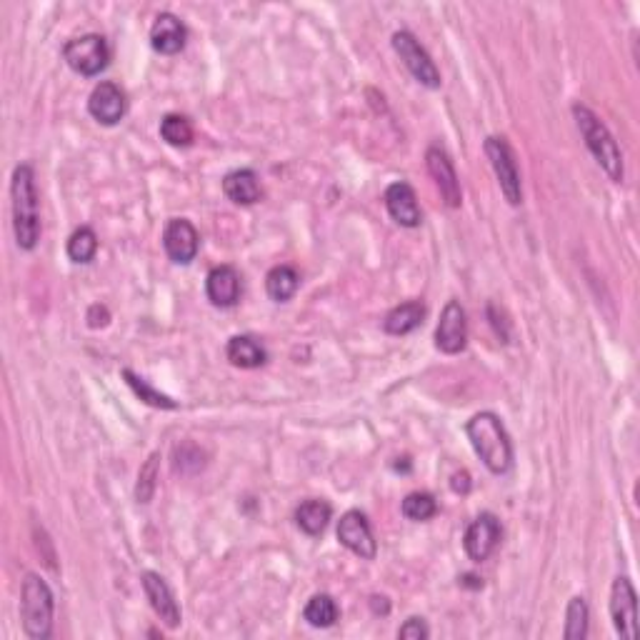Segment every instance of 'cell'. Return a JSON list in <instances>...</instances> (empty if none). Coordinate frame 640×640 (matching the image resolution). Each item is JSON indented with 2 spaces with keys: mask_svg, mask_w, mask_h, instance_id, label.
Returning <instances> with one entry per match:
<instances>
[{
  "mask_svg": "<svg viewBox=\"0 0 640 640\" xmlns=\"http://www.w3.org/2000/svg\"><path fill=\"white\" fill-rule=\"evenodd\" d=\"M465 433H468L470 445L490 473H508L510 463H513V443H510L498 415L490 413V410L475 413L465 425Z\"/></svg>",
  "mask_w": 640,
  "mask_h": 640,
  "instance_id": "cell-1",
  "label": "cell"
},
{
  "mask_svg": "<svg viewBox=\"0 0 640 640\" xmlns=\"http://www.w3.org/2000/svg\"><path fill=\"white\" fill-rule=\"evenodd\" d=\"M13 230L15 243L23 250H33L40 240V210H38V190H35V173L28 163L18 165L13 170Z\"/></svg>",
  "mask_w": 640,
  "mask_h": 640,
  "instance_id": "cell-2",
  "label": "cell"
},
{
  "mask_svg": "<svg viewBox=\"0 0 640 640\" xmlns=\"http://www.w3.org/2000/svg\"><path fill=\"white\" fill-rule=\"evenodd\" d=\"M573 115L575 123H578L580 135L585 138V145H588V150L593 153V158L598 160V165L608 173L610 180L620 183L625 175L623 153H620L618 143L613 140L610 130L605 128L603 120H600L593 110L585 108V105H573Z\"/></svg>",
  "mask_w": 640,
  "mask_h": 640,
  "instance_id": "cell-3",
  "label": "cell"
},
{
  "mask_svg": "<svg viewBox=\"0 0 640 640\" xmlns=\"http://www.w3.org/2000/svg\"><path fill=\"white\" fill-rule=\"evenodd\" d=\"M53 593L40 575L28 573L20 590V615H23L25 635L33 640H45L53 633Z\"/></svg>",
  "mask_w": 640,
  "mask_h": 640,
  "instance_id": "cell-4",
  "label": "cell"
},
{
  "mask_svg": "<svg viewBox=\"0 0 640 640\" xmlns=\"http://www.w3.org/2000/svg\"><path fill=\"white\" fill-rule=\"evenodd\" d=\"M63 58L75 73L93 78V75H98L100 70L108 68L110 48L108 43H105L103 35L88 33V35H80V38L68 40L63 48Z\"/></svg>",
  "mask_w": 640,
  "mask_h": 640,
  "instance_id": "cell-5",
  "label": "cell"
},
{
  "mask_svg": "<svg viewBox=\"0 0 640 640\" xmlns=\"http://www.w3.org/2000/svg\"><path fill=\"white\" fill-rule=\"evenodd\" d=\"M485 155H488L490 165H493L495 178H498V185H500V190H503L505 200H508L510 205L523 203L520 170H518V163H515V155H513V150H510L508 140L498 138V135L488 138L485 140Z\"/></svg>",
  "mask_w": 640,
  "mask_h": 640,
  "instance_id": "cell-6",
  "label": "cell"
},
{
  "mask_svg": "<svg viewBox=\"0 0 640 640\" xmlns=\"http://www.w3.org/2000/svg\"><path fill=\"white\" fill-rule=\"evenodd\" d=\"M393 48L395 53L400 55V60L405 63V68L413 73V78L418 80L420 85H425V88H440L438 68H435L430 55L425 53V48L418 43V38H415L413 33H408V30H398V33L393 35Z\"/></svg>",
  "mask_w": 640,
  "mask_h": 640,
  "instance_id": "cell-7",
  "label": "cell"
},
{
  "mask_svg": "<svg viewBox=\"0 0 640 640\" xmlns=\"http://www.w3.org/2000/svg\"><path fill=\"white\" fill-rule=\"evenodd\" d=\"M500 535H503V528H500V520L495 518L493 513H480L473 523L468 525L463 538V548L468 553L470 560L475 563H483L493 555V550L498 548Z\"/></svg>",
  "mask_w": 640,
  "mask_h": 640,
  "instance_id": "cell-8",
  "label": "cell"
},
{
  "mask_svg": "<svg viewBox=\"0 0 640 640\" xmlns=\"http://www.w3.org/2000/svg\"><path fill=\"white\" fill-rule=\"evenodd\" d=\"M610 618L615 630L623 638L633 640L638 635V603H635V588L628 578H615L610 588Z\"/></svg>",
  "mask_w": 640,
  "mask_h": 640,
  "instance_id": "cell-9",
  "label": "cell"
},
{
  "mask_svg": "<svg viewBox=\"0 0 640 640\" xmlns=\"http://www.w3.org/2000/svg\"><path fill=\"white\" fill-rule=\"evenodd\" d=\"M338 540L350 550V553H355L363 560H373L375 553H378V545H375L368 518H365L360 510H348V513L340 518Z\"/></svg>",
  "mask_w": 640,
  "mask_h": 640,
  "instance_id": "cell-10",
  "label": "cell"
},
{
  "mask_svg": "<svg viewBox=\"0 0 640 640\" xmlns=\"http://www.w3.org/2000/svg\"><path fill=\"white\" fill-rule=\"evenodd\" d=\"M465 340H468V320H465L463 305L458 300H448L435 328V345L443 353L455 355L465 348Z\"/></svg>",
  "mask_w": 640,
  "mask_h": 640,
  "instance_id": "cell-11",
  "label": "cell"
},
{
  "mask_svg": "<svg viewBox=\"0 0 640 640\" xmlns=\"http://www.w3.org/2000/svg\"><path fill=\"white\" fill-rule=\"evenodd\" d=\"M163 248L168 253V258L173 263L180 265H188L190 260L198 255L200 248V235L198 230L193 228V223L185 218H175L165 225V233H163Z\"/></svg>",
  "mask_w": 640,
  "mask_h": 640,
  "instance_id": "cell-12",
  "label": "cell"
},
{
  "mask_svg": "<svg viewBox=\"0 0 640 640\" xmlns=\"http://www.w3.org/2000/svg\"><path fill=\"white\" fill-rule=\"evenodd\" d=\"M425 163H428L430 175H433L445 205H448V208H458V205L463 203V190H460V180L458 175H455L453 160L448 158V153H445L443 148H438V145H433V148H428V153H425Z\"/></svg>",
  "mask_w": 640,
  "mask_h": 640,
  "instance_id": "cell-13",
  "label": "cell"
},
{
  "mask_svg": "<svg viewBox=\"0 0 640 640\" xmlns=\"http://www.w3.org/2000/svg\"><path fill=\"white\" fill-rule=\"evenodd\" d=\"M88 110L98 123L115 125L125 115V93L110 80H103L93 88L88 98Z\"/></svg>",
  "mask_w": 640,
  "mask_h": 640,
  "instance_id": "cell-14",
  "label": "cell"
},
{
  "mask_svg": "<svg viewBox=\"0 0 640 640\" xmlns=\"http://www.w3.org/2000/svg\"><path fill=\"white\" fill-rule=\"evenodd\" d=\"M385 208H388L390 218L403 228H418L423 213H420L418 198L415 190L408 183H393L385 190Z\"/></svg>",
  "mask_w": 640,
  "mask_h": 640,
  "instance_id": "cell-15",
  "label": "cell"
},
{
  "mask_svg": "<svg viewBox=\"0 0 640 640\" xmlns=\"http://www.w3.org/2000/svg\"><path fill=\"white\" fill-rule=\"evenodd\" d=\"M140 580H143V590H145V595H148L150 608L155 610V615H158V618L163 620L168 628H178L180 608H178V603H175L173 590L168 588V583H165V580L160 578L158 573H153V570L143 573V578Z\"/></svg>",
  "mask_w": 640,
  "mask_h": 640,
  "instance_id": "cell-16",
  "label": "cell"
},
{
  "mask_svg": "<svg viewBox=\"0 0 640 640\" xmlns=\"http://www.w3.org/2000/svg\"><path fill=\"white\" fill-rule=\"evenodd\" d=\"M240 275L233 265H218L208 273V280H205V293H208V300L218 308H233L240 300Z\"/></svg>",
  "mask_w": 640,
  "mask_h": 640,
  "instance_id": "cell-17",
  "label": "cell"
},
{
  "mask_svg": "<svg viewBox=\"0 0 640 640\" xmlns=\"http://www.w3.org/2000/svg\"><path fill=\"white\" fill-rule=\"evenodd\" d=\"M185 38H188V30L173 13H160L150 28V45L160 55L180 53L185 48Z\"/></svg>",
  "mask_w": 640,
  "mask_h": 640,
  "instance_id": "cell-18",
  "label": "cell"
},
{
  "mask_svg": "<svg viewBox=\"0 0 640 640\" xmlns=\"http://www.w3.org/2000/svg\"><path fill=\"white\" fill-rule=\"evenodd\" d=\"M223 193L228 195V200H233V203L238 205H253L258 203L260 195H263V188H260V180L258 175H255V170L240 168L225 175Z\"/></svg>",
  "mask_w": 640,
  "mask_h": 640,
  "instance_id": "cell-19",
  "label": "cell"
},
{
  "mask_svg": "<svg viewBox=\"0 0 640 640\" xmlns=\"http://www.w3.org/2000/svg\"><path fill=\"white\" fill-rule=\"evenodd\" d=\"M425 318V305L420 300H408V303L398 305V308L390 310L383 320V328L385 333L390 335H405V333H413Z\"/></svg>",
  "mask_w": 640,
  "mask_h": 640,
  "instance_id": "cell-20",
  "label": "cell"
},
{
  "mask_svg": "<svg viewBox=\"0 0 640 640\" xmlns=\"http://www.w3.org/2000/svg\"><path fill=\"white\" fill-rule=\"evenodd\" d=\"M225 355L233 365L238 368H258V365L265 363V348L250 335H235V338L228 340V348H225Z\"/></svg>",
  "mask_w": 640,
  "mask_h": 640,
  "instance_id": "cell-21",
  "label": "cell"
},
{
  "mask_svg": "<svg viewBox=\"0 0 640 640\" xmlns=\"http://www.w3.org/2000/svg\"><path fill=\"white\" fill-rule=\"evenodd\" d=\"M300 285V275L295 273V268L290 265H275L268 275H265V290H268V298L275 303H285L295 295Z\"/></svg>",
  "mask_w": 640,
  "mask_h": 640,
  "instance_id": "cell-22",
  "label": "cell"
},
{
  "mask_svg": "<svg viewBox=\"0 0 640 640\" xmlns=\"http://www.w3.org/2000/svg\"><path fill=\"white\" fill-rule=\"evenodd\" d=\"M330 513L333 510H330V505L325 500H305L295 510V523H298V528L303 533L320 535L325 530V525H328Z\"/></svg>",
  "mask_w": 640,
  "mask_h": 640,
  "instance_id": "cell-23",
  "label": "cell"
},
{
  "mask_svg": "<svg viewBox=\"0 0 640 640\" xmlns=\"http://www.w3.org/2000/svg\"><path fill=\"white\" fill-rule=\"evenodd\" d=\"M303 618L308 620L313 628H330V625L338 620V605H335V600L330 598V595L318 593L305 603Z\"/></svg>",
  "mask_w": 640,
  "mask_h": 640,
  "instance_id": "cell-24",
  "label": "cell"
},
{
  "mask_svg": "<svg viewBox=\"0 0 640 640\" xmlns=\"http://www.w3.org/2000/svg\"><path fill=\"white\" fill-rule=\"evenodd\" d=\"M95 253H98V235L93 233V228L83 225V228L73 230L68 238V258L73 263H90Z\"/></svg>",
  "mask_w": 640,
  "mask_h": 640,
  "instance_id": "cell-25",
  "label": "cell"
},
{
  "mask_svg": "<svg viewBox=\"0 0 640 640\" xmlns=\"http://www.w3.org/2000/svg\"><path fill=\"white\" fill-rule=\"evenodd\" d=\"M160 135L168 145H175V148H185V145L193 143V125L185 115L170 113L160 120Z\"/></svg>",
  "mask_w": 640,
  "mask_h": 640,
  "instance_id": "cell-26",
  "label": "cell"
},
{
  "mask_svg": "<svg viewBox=\"0 0 640 640\" xmlns=\"http://www.w3.org/2000/svg\"><path fill=\"white\" fill-rule=\"evenodd\" d=\"M123 378H125V383H128L130 388H133V393L138 395L140 400H143V403L153 405V408H165V410L175 408V400H170L168 395H163V393H158L155 388H150L148 380L140 378V375H135L133 370L125 368L123 370Z\"/></svg>",
  "mask_w": 640,
  "mask_h": 640,
  "instance_id": "cell-27",
  "label": "cell"
},
{
  "mask_svg": "<svg viewBox=\"0 0 640 640\" xmlns=\"http://www.w3.org/2000/svg\"><path fill=\"white\" fill-rule=\"evenodd\" d=\"M565 638L568 640H580L588 635V603L585 598H573L568 605V613H565Z\"/></svg>",
  "mask_w": 640,
  "mask_h": 640,
  "instance_id": "cell-28",
  "label": "cell"
},
{
  "mask_svg": "<svg viewBox=\"0 0 640 640\" xmlns=\"http://www.w3.org/2000/svg\"><path fill=\"white\" fill-rule=\"evenodd\" d=\"M438 513V503L430 493H410L405 495L403 500V515L408 520H415V523H423V520H430Z\"/></svg>",
  "mask_w": 640,
  "mask_h": 640,
  "instance_id": "cell-29",
  "label": "cell"
},
{
  "mask_svg": "<svg viewBox=\"0 0 640 640\" xmlns=\"http://www.w3.org/2000/svg\"><path fill=\"white\" fill-rule=\"evenodd\" d=\"M158 465H160V453H150V458L145 460V465L138 473V485H135V498L140 503H150L155 493V485H158Z\"/></svg>",
  "mask_w": 640,
  "mask_h": 640,
  "instance_id": "cell-30",
  "label": "cell"
},
{
  "mask_svg": "<svg viewBox=\"0 0 640 640\" xmlns=\"http://www.w3.org/2000/svg\"><path fill=\"white\" fill-rule=\"evenodd\" d=\"M428 625H425L423 618H410L405 620V625H400L398 635L400 638H413V640H423L428 638Z\"/></svg>",
  "mask_w": 640,
  "mask_h": 640,
  "instance_id": "cell-31",
  "label": "cell"
},
{
  "mask_svg": "<svg viewBox=\"0 0 640 640\" xmlns=\"http://www.w3.org/2000/svg\"><path fill=\"white\" fill-rule=\"evenodd\" d=\"M108 310L103 308V305H90V310H88V325L90 328H100V325H105L108 323Z\"/></svg>",
  "mask_w": 640,
  "mask_h": 640,
  "instance_id": "cell-32",
  "label": "cell"
},
{
  "mask_svg": "<svg viewBox=\"0 0 640 640\" xmlns=\"http://www.w3.org/2000/svg\"><path fill=\"white\" fill-rule=\"evenodd\" d=\"M450 488H453L455 493L465 495L470 490V475L465 473V470H458V473H455L453 478H450Z\"/></svg>",
  "mask_w": 640,
  "mask_h": 640,
  "instance_id": "cell-33",
  "label": "cell"
}]
</instances>
